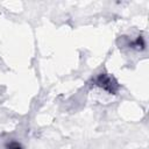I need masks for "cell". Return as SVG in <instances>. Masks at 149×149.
<instances>
[{
    "instance_id": "cell-1",
    "label": "cell",
    "mask_w": 149,
    "mask_h": 149,
    "mask_svg": "<svg viewBox=\"0 0 149 149\" xmlns=\"http://www.w3.org/2000/svg\"><path fill=\"white\" fill-rule=\"evenodd\" d=\"M93 83L95 86L100 87L101 90L106 91L109 94H115L119 90V84L116 79L108 73H99L93 79Z\"/></svg>"
},
{
    "instance_id": "cell-2",
    "label": "cell",
    "mask_w": 149,
    "mask_h": 149,
    "mask_svg": "<svg viewBox=\"0 0 149 149\" xmlns=\"http://www.w3.org/2000/svg\"><path fill=\"white\" fill-rule=\"evenodd\" d=\"M7 149H22V148H21V144L20 143L13 141V142H10V143L7 144Z\"/></svg>"
}]
</instances>
